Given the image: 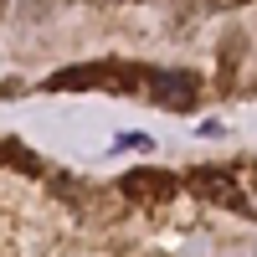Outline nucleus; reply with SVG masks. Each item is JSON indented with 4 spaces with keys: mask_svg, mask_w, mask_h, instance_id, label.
<instances>
[{
    "mask_svg": "<svg viewBox=\"0 0 257 257\" xmlns=\"http://www.w3.org/2000/svg\"><path fill=\"white\" fill-rule=\"evenodd\" d=\"M190 185H201L211 201H226V206H237L247 211V201L237 196V185H231V175H221V170H190Z\"/></svg>",
    "mask_w": 257,
    "mask_h": 257,
    "instance_id": "nucleus-2",
    "label": "nucleus"
},
{
    "mask_svg": "<svg viewBox=\"0 0 257 257\" xmlns=\"http://www.w3.org/2000/svg\"><path fill=\"white\" fill-rule=\"evenodd\" d=\"M144 88H149V98H155L160 108H185V103L196 98V77L180 72V67H155L144 77Z\"/></svg>",
    "mask_w": 257,
    "mask_h": 257,
    "instance_id": "nucleus-1",
    "label": "nucleus"
},
{
    "mask_svg": "<svg viewBox=\"0 0 257 257\" xmlns=\"http://www.w3.org/2000/svg\"><path fill=\"white\" fill-rule=\"evenodd\" d=\"M118 149H155L149 134H118Z\"/></svg>",
    "mask_w": 257,
    "mask_h": 257,
    "instance_id": "nucleus-4",
    "label": "nucleus"
},
{
    "mask_svg": "<svg viewBox=\"0 0 257 257\" xmlns=\"http://www.w3.org/2000/svg\"><path fill=\"white\" fill-rule=\"evenodd\" d=\"M180 180L175 175H160V170H139V175H123V190H128V196H134V201H160V196H170V190H175Z\"/></svg>",
    "mask_w": 257,
    "mask_h": 257,
    "instance_id": "nucleus-3",
    "label": "nucleus"
}]
</instances>
